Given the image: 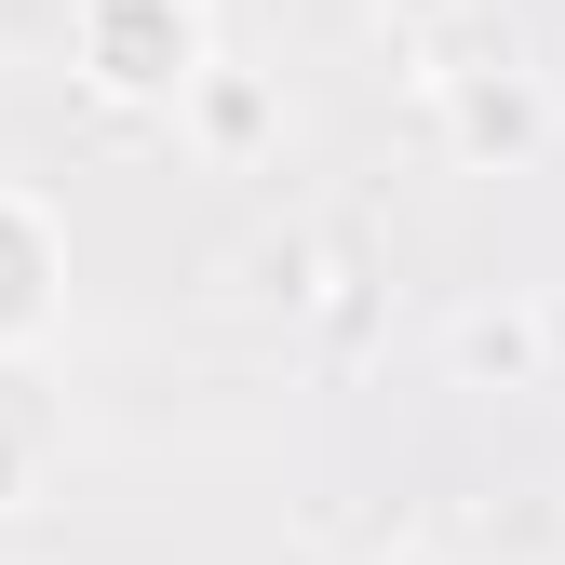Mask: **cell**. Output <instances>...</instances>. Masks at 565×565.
I'll return each instance as SVG.
<instances>
[{"label":"cell","instance_id":"5b68a950","mask_svg":"<svg viewBox=\"0 0 565 565\" xmlns=\"http://www.w3.org/2000/svg\"><path fill=\"white\" fill-rule=\"evenodd\" d=\"M14 499H28V445L0 431V512H14Z\"/></svg>","mask_w":565,"mask_h":565},{"label":"cell","instance_id":"3957f363","mask_svg":"<svg viewBox=\"0 0 565 565\" xmlns=\"http://www.w3.org/2000/svg\"><path fill=\"white\" fill-rule=\"evenodd\" d=\"M445 121H458V149L525 162L539 149V82H512V67H458V82H445Z\"/></svg>","mask_w":565,"mask_h":565},{"label":"cell","instance_id":"6da1fadb","mask_svg":"<svg viewBox=\"0 0 565 565\" xmlns=\"http://www.w3.org/2000/svg\"><path fill=\"white\" fill-rule=\"evenodd\" d=\"M82 67L108 95H189L202 82V0H82Z\"/></svg>","mask_w":565,"mask_h":565},{"label":"cell","instance_id":"277c9868","mask_svg":"<svg viewBox=\"0 0 565 565\" xmlns=\"http://www.w3.org/2000/svg\"><path fill=\"white\" fill-rule=\"evenodd\" d=\"M189 95H202V135H216V149H256V135H269V95L256 82H216V67H202Z\"/></svg>","mask_w":565,"mask_h":565},{"label":"cell","instance_id":"7a4b0ae2","mask_svg":"<svg viewBox=\"0 0 565 565\" xmlns=\"http://www.w3.org/2000/svg\"><path fill=\"white\" fill-rule=\"evenodd\" d=\"M445 350H458V377H471V391H539V364H552V310H525V297L458 310Z\"/></svg>","mask_w":565,"mask_h":565},{"label":"cell","instance_id":"8992f818","mask_svg":"<svg viewBox=\"0 0 565 565\" xmlns=\"http://www.w3.org/2000/svg\"><path fill=\"white\" fill-rule=\"evenodd\" d=\"M391 565H445V552H391Z\"/></svg>","mask_w":565,"mask_h":565}]
</instances>
